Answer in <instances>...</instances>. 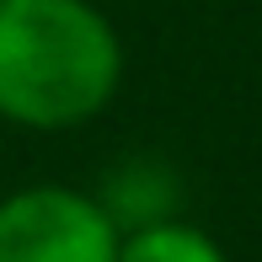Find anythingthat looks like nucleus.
<instances>
[{
    "instance_id": "obj_1",
    "label": "nucleus",
    "mask_w": 262,
    "mask_h": 262,
    "mask_svg": "<svg viewBox=\"0 0 262 262\" xmlns=\"http://www.w3.org/2000/svg\"><path fill=\"white\" fill-rule=\"evenodd\" d=\"M123 49L91 0H0V118L75 128L118 91Z\"/></svg>"
},
{
    "instance_id": "obj_2",
    "label": "nucleus",
    "mask_w": 262,
    "mask_h": 262,
    "mask_svg": "<svg viewBox=\"0 0 262 262\" xmlns=\"http://www.w3.org/2000/svg\"><path fill=\"white\" fill-rule=\"evenodd\" d=\"M118 220L80 187H21L0 204V262H118Z\"/></svg>"
},
{
    "instance_id": "obj_3",
    "label": "nucleus",
    "mask_w": 262,
    "mask_h": 262,
    "mask_svg": "<svg viewBox=\"0 0 262 262\" xmlns=\"http://www.w3.org/2000/svg\"><path fill=\"white\" fill-rule=\"evenodd\" d=\"M118 262H230V257L198 225L150 220V225H139V230H128L118 241Z\"/></svg>"
}]
</instances>
